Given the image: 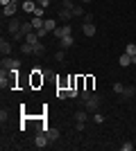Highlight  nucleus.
Wrapping results in <instances>:
<instances>
[{
    "label": "nucleus",
    "mask_w": 136,
    "mask_h": 151,
    "mask_svg": "<svg viewBox=\"0 0 136 151\" xmlns=\"http://www.w3.org/2000/svg\"><path fill=\"white\" fill-rule=\"evenodd\" d=\"M27 83H30V88H32V90L43 88V83H45V75L41 72V68H34L32 72H30V77H27Z\"/></svg>",
    "instance_id": "obj_1"
},
{
    "label": "nucleus",
    "mask_w": 136,
    "mask_h": 151,
    "mask_svg": "<svg viewBox=\"0 0 136 151\" xmlns=\"http://www.w3.org/2000/svg\"><path fill=\"white\" fill-rule=\"evenodd\" d=\"M100 101H102V99H100V95H97V93H93V95L89 97V99L84 101V106H82V108H86L89 113H97V108H100Z\"/></svg>",
    "instance_id": "obj_2"
},
{
    "label": "nucleus",
    "mask_w": 136,
    "mask_h": 151,
    "mask_svg": "<svg viewBox=\"0 0 136 151\" xmlns=\"http://www.w3.org/2000/svg\"><path fill=\"white\" fill-rule=\"evenodd\" d=\"M0 68H2V70H16V68H20V59H16V57H2Z\"/></svg>",
    "instance_id": "obj_3"
},
{
    "label": "nucleus",
    "mask_w": 136,
    "mask_h": 151,
    "mask_svg": "<svg viewBox=\"0 0 136 151\" xmlns=\"http://www.w3.org/2000/svg\"><path fill=\"white\" fill-rule=\"evenodd\" d=\"M48 145H50V138H48V133L39 131L36 135H34V147H36V149H45Z\"/></svg>",
    "instance_id": "obj_4"
},
{
    "label": "nucleus",
    "mask_w": 136,
    "mask_h": 151,
    "mask_svg": "<svg viewBox=\"0 0 136 151\" xmlns=\"http://www.w3.org/2000/svg\"><path fill=\"white\" fill-rule=\"evenodd\" d=\"M12 52H14V45H12V38H0V54L2 57H12Z\"/></svg>",
    "instance_id": "obj_5"
},
{
    "label": "nucleus",
    "mask_w": 136,
    "mask_h": 151,
    "mask_svg": "<svg viewBox=\"0 0 136 151\" xmlns=\"http://www.w3.org/2000/svg\"><path fill=\"white\" fill-rule=\"evenodd\" d=\"M52 36H55V38H66V36H73V27L68 25V23H64L61 27H57V29L52 32Z\"/></svg>",
    "instance_id": "obj_6"
},
{
    "label": "nucleus",
    "mask_w": 136,
    "mask_h": 151,
    "mask_svg": "<svg viewBox=\"0 0 136 151\" xmlns=\"http://www.w3.org/2000/svg\"><path fill=\"white\" fill-rule=\"evenodd\" d=\"M136 97V88L134 86H125V90L120 93V101H129Z\"/></svg>",
    "instance_id": "obj_7"
},
{
    "label": "nucleus",
    "mask_w": 136,
    "mask_h": 151,
    "mask_svg": "<svg viewBox=\"0 0 136 151\" xmlns=\"http://www.w3.org/2000/svg\"><path fill=\"white\" fill-rule=\"evenodd\" d=\"M16 12H18V5L16 2H9L7 7H2V18H12V16H16Z\"/></svg>",
    "instance_id": "obj_8"
},
{
    "label": "nucleus",
    "mask_w": 136,
    "mask_h": 151,
    "mask_svg": "<svg viewBox=\"0 0 136 151\" xmlns=\"http://www.w3.org/2000/svg\"><path fill=\"white\" fill-rule=\"evenodd\" d=\"M57 18L61 20V23H71V18H75V16H73L71 9H64V7H61V9H59V14H57Z\"/></svg>",
    "instance_id": "obj_9"
},
{
    "label": "nucleus",
    "mask_w": 136,
    "mask_h": 151,
    "mask_svg": "<svg viewBox=\"0 0 136 151\" xmlns=\"http://www.w3.org/2000/svg\"><path fill=\"white\" fill-rule=\"evenodd\" d=\"M68 86H71V75H61L57 79V88H66L68 90Z\"/></svg>",
    "instance_id": "obj_10"
},
{
    "label": "nucleus",
    "mask_w": 136,
    "mask_h": 151,
    "mask_svg": "<svg viewBox=\"0 0 136 151\" xmlns=\"http://www.w3.org/2000/svg\"><path fill=\"white\" fill-rule=\"evenodd\" d=\"M84 83H86V90L95 93V77L93 75H84Z\"/></svg>",
    "instance_id": "obj_11"
},
{
    "label": "nucleus",
    "mask_w": 136,
    "mask_h": 151,
    "mask_svg": "<svg viewBox=\"0 0 136 151\" xmlns=\"http://www.w3.org/2000/svg\"><path fill=\"white\" fill-rule=\"evenodd\" d=\"M82 32H84V36H95V23H84Z\"/></svg>",
    "instance_id": "obj_12"
},
{
    "label": "nucleus",
    "mask_w": 136,
    "mask_h": 151,
    "mask_svg": "<svg viewBox=\"0 0 136 151\" xmlns=\"http://www.w3.org/2000/svg\"><path fill=\"white\" fill-rule=\"evenodd\" d=\"M34 9H36V0H23V12L34 14Z\"/></svg>",
    "instance_id": "obj_13"
},
{
    "label": "nucleus",
    "mask_w": 136,
    "mask_h": 151,
    "mask_svg": "<svg viewBox=\"0 0 136 151\" xmlns=\"http://www.w3.org/2000/svg\"><path fill=\"white\" fill-rule=\"evenodd\" d=\"M43 27H45V29H48V32H50V34H52V32H55V29H57V20H55V18H45L43 20Z\"/></svg>",
    "instance_id": "obj_14"
},
{
    "label": "nucleus",
    "mask_w": 136,
    "mask_h": 151,
    "mask_svg": "<svg viewBox=\"0 0 136 151\" xmlns=\"http://www.w3.org/2000/svg\"><path fill=\"white\" fill-rule=\"evenodd\" d=\"M86 117H89V111H86V108L75 111V122H86Z\"/></svg>",
    "instance_id": "obj_15"
},
{
    "label": "nucleus",
    "mask_w": 136,
    "mask_h": 151,
    "mask_svg": "<svg viewBox=\"0 0 136 151\" xmlns=\"http://www.w3.org/2000/svg\"><path fill=\"white\" fill-rule=\"evenodd\" d=\"M71 12H73V16H75V18H84V7H82V5H77V2H75V7H73V9H71Z\"/></svg>",
    "instance_id": "obj_16"
},
{
    "label": "nucleus",
    "mask_w": 136,
    "mask_h": 151,
    "mask_svg": "<svg viewBox=\"0 0 136 151\" xmlns=\"http://www.w3.org/2000/svg\"><path fill=\"white\" fill-rule=\"evenodd\" d=\"M20 54H34V45L32 43H20Z\"/></svg>",
    "instance_id": "obj_17"
},
{
    "label": "nucleus",
    "mask_w": 136,
    "mask_h": 151,
    "mask_svg": "<svg viewBox=\"0 0 136 151\" xmlns=\"http://www.w3.org/2000/svg\"><path fill=\"white\" fill-rule=\"evenodd\" d=\"M59 45H61V50H68L73 45V36H66V38H59Z\"/></svg>",
    "instance_id": "obj_18"
},
{
    "label": "nucleus",
    "mask_w": 136,
    "mask_h": 151,
    "mask_svg": "<svg viewBox=\"0 0 136 151\" xmlns=\"http://www.w3.org/2000/svg\"><path fill=\"white\" fill-rule=\"evenodd\" d=\"M118 63H120V65H123V68H127V65H129V63H132V54H127V52H125L123 57L118 59Z\"/></svg>",
    "instance_id": "obj_19"
},
{
    "label": "nucleus",
    "mask_w": 136,
    "mask_h": 151,
    "mask_svg": "<svg viewBox=\"0 0 136 151\" xmlns=\"http://www.w3.org/2000/svg\"><path fill=\"white\" fill-rule=\"evenodd\" d=\"M45 133H48V138H50V142H55V140H59V129H52V126H50V129H48V131H45Z\"/></svg>",
    "instance_id": "obj_20"
},
{
    "label": "nucleus",
    "mask_w": 136,
    "mask_h": 151,
    "mask_svg": "<svg viewBox=\"0 0 136 151\" xmlns=\"http://www.w3.org/2000/svg\"><path fill=\"white\" fill-rule=\"evenodd\" d=\"M39 41H41V38H39V34H36V32H32V34H27V36H25V43H39Z\"/></svg>",
    "instance_id": "obj_21"
},
{
    "label": "nucleus",
    "mask_w": 136,
    "mask_h": 151,
    "mask_svg": "<svg viewBox=\"0 0 136 151\" xmlns=\"http://www.w3.org/2000/svg\"><path fill=\"white\" fill-rule=\"evenodd\" d=\"M43 52H45V47H43V43H41V41H39V43H34V57H41Z\"/></svg>",
    "instance_id": "obj_22"
},
{
    "label": "nucleus",
    "mask_w": 136,
    "mask_h": 151,
    "mask_svg": "<svg viewBox=\"0 0 136 151\" xmlns=\"http://www.w3.org/2000/svg\"><path fill=\"white\" fill-rule=\"evenodd\" d=\"M43 20H45V18H39V16H34V18H32L34 29H41V27H43Z\"/></svg>",
    "instance_id": "obj_23"
},
{
    "label": "nucleus",
    "mask_w": 136,
    "mask_h": 151,
    "mask_svg": "<svg viewBox=\"0 0 136 151\" xmlns=\"http://www.w3.org/2000/svg\"><path fill=\"white\" fill-rule=\"evenodd\" d=\"M84 88H86V83H84V75H77V90L82 93Z\"/></svg>",
    "instance_id": "obj_24"
},
{
    "label": "nucleus",
    "mask_w": 136,
    "mask_h": 151,
    "mask_svg": "<svg viewBox=\"0 0 136 151\" xmlns=\"http://www.w3.org/2000/svg\"><path fill=\"white\" fill-rule=\"evenodd\" d=\"M43 14H45V7L36 5V9H34V14H32V16H39V18H43Z\"/></svg>",
    "instance_id": "obj_25"
},
{
    "label": "nucleus",
    "mask_w": 136,
    "mask_h": 151,
    "mask_svg": "<svg viewBox=\"0 0 136 151\" xmlns=\"http://www.w3.org/2000/svg\"><path fill=\"white\" fill-rule=\"evenodd\" d=\"M7 120H9V111H7V108H2V111H0V122L5 124Z\"/></svg>",
    "instance_id": "obj_26"
},
{
    "label": "nucleus",
    "mask_w": 136,
    "mask_h": 151,
    "mask_svg": "<svg viewBox=\"0 0 136 151\" xmlns=\"http://www.w3.org/2000/svg\"><path fill=\"white\" fill-rule=\"evenodd\" d=\"M123 90H125V86H123L120 81H116V83H113V93H116V95H120Z\"/></svg>",
    "instance_id": "obj_27"
},
{
    "label": "nucleus",
    "mask_w": 136,
    "mask_h": 151,
    "mask_svg": "<svg viewBox=\"0 0 136 151\" xmlns=\"http://www.w3.org/2000/svg\"><path fill=\"white\" fill-rule=\"evenodd\" d=\"M93 122H95V124H102V122H104V115L102 113H93Z\"/></svg>",
    "instance_id": "obj_28"
},
{
    "label": "nucleus",
    "mask_w": 136,
    "mask_h": 151,
    "mask_svg": "<svg viewBox=\"0 0 136 151\" xmlns=\"http://www.w3.org/2000/svg\"><path fill=\"white\" fill-rule=\"evenodd\" d=\"M125 52H127V54H136V45H134V43H127Z\"/></svg>",
    "instance_id": "obj_29"
},
{
    "label": "nucleus",
    "mask_w": 136,
    "mask_h": 151,
    "mask_svg": "<svg viewBox=\"0 0 136 151\" xmlns=\"http://www.w3.org/2000/svg\"><path fill=\"white\" fill-rule=\"evenodd\" d=\"M55 59H57V61H64V59H66V50H57Z\"/></svg>",
    "instance_id": "obj_30"
},
{
    "label": "nucleus",
    "mask_w": 136,
    "mask_h": 151,
    "mask_svg": "<svg viewBox=\"0 0 136 151\" xmlns=\"http://www.w3.org/2000/svg\"><path fill=\"white\" fill-rule=\"evenodd\" d=\"M82 20H84V23H93V20H95V16L86 12V14H84V18H82Z\"/></svg>",
    "instance_id": "obj_31"
},
{
    "label": "nucleus",
    "mask_w": 136,
    "mask_h": 151,
    "mask_svg": "<svg viewBox=\"0 0 136 151\" xmlns=\"http://www.w3.org/2000/svg\"><path fill=\"white\" fill-rule=\"evenodd\" d=\"M50 2H52V0H36V5L45 7V9H48V7H50Z\"/></svg>",
    "instance_id": "obj_32"
},
{
    "label": "nucleus",
    "mask_w": 136,
    "mask_h": 151,
    "mask_svg": "<svg viewBox=\"0 0 136 151\" xmlns=\"http://www.w3.org/2000/svg\"><path fill=\"white\" fill-rule=\"evenodd\" d=\"M134 149V145H132V142H123V151H132Z\"/></svg>",
    "instance_id": "obj_33"
},
{
    "label": "nucleus",
    "mask_w": 136,
    "mask_h": 151,
    "mask_svg": "<svg viewBox=\"0 0 136 151\" xmlns=\"http://www.w3.org/2000/svg\"><path fill=\"white\" fill-rule=\"evenodd\" d=\"M75 129H77V131H84L86 124H84V122H77V126H75Z\"/></svg>",
    "instance_id": "obj_34"
},
{
    "label": "nucleus",
    "mask_w": 136,
    "mask_h": 151,
    "mask_svg": "<svg viewBox=\"0 0 136 151\" xmlns=\"http://www.w3.org/2000/svg\"><path fill=\"white\" fill-rule=\"evenodd\" d=\"M9 2H12V0H0V5H2V7H7Z\"/></svg>",
    "instance_id": "obj_35"
},
{
    "label": "nucleus",
    "mask_w": 136,
    "mask_h": 151,
    "mask_svg": "<svg viewBox=\"0 0 136 151\" xmlns=\"http://www.w3.org/2000/svg\"><path fill=\"white\" fill-rule=\"evenodd\" d=\"M132 63H134V65H136V54H132Z\"/></svg>",
    "instance_id": "obj_36"
},
{
    "label": "nucleus",
    "mask_w": 136,
    "mask_h": 151,
    "mask_svg": "<svg viewBox=\"0 0 136 151\" xmlns=\"http://www.w3.org/2000/svg\"><path fill=\"white\" fill-rule=\"evenodd\" d=\"M79 2H84V5H89V2H93V0H79Z\"/></svg>",
    "instance_id": "obj_37"
},
{
    "label": "nucleus",
    "mask_w": 136,
    "mask_h": 151,
    "mask_svg": "<svg viewBox=\"0 0 136 151\" xmlns=\"http://www.w3.org/2000/svg\"><path fill=\"white\" fill-rule=\"evenodd\" d=\"M12 2H16V5H18V2H20V0H12Z\"/></svg>",
    "instance_id": "obj_38"
},
{
    "label": "nucleus",
    "mask_w": 136,
    "mask_h": 151,
    "mask_svg": "<svg viewBox=\"0 0 136 151\" xmlns=\"http://www.w3.org/2000/svg\"><path fill=\"white\" fill-rule=\"evenodd\" d=\"M52 2H61V0H52Z\"/></svg>",
    "instance_id": "obj_39"
}]
</instances>
